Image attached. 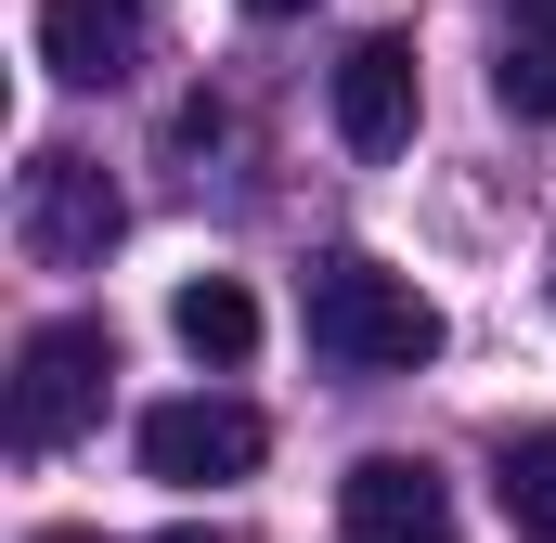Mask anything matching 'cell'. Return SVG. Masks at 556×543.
<instances>
[{
	"label": "cell",
	"instance_id": "obj_1",
	"mask_svg": "<svg viewBox=\"0 0 556 543\" xmlns=\"http://www.w3.org/2000/svg\"><path fill=\"white\" fill-rule=\"evenodd\" d=\"M311 350L337 376H415V363H440V298H415L376 260H324L311 272Z\"/></svg>",
	"mask_w": 556,
	"mask_h": 543
},
{
	"label": "cell",
	"instance_id": "obj_2",
	"mask_svg": "<svg viewBox=\"0 0 556 543\" xmlns=\"http://www.w3.org/2000/svg\"><path fill=\"white\" fill-rule=\"evenodd\" d=\"M104 389H117V337H104L91 311L39 324V337L13 350V402H0L13 453H65V440H78V427L104 414Z\"/></svg>",
	"mask_w": 556,
	"mask_h": 543
},
{
	"label": "cell",
	"instance_id": "obj_3",
	"mask_svg": "<svg viewBox=\"0 0 556 543\" xmlns=\"http://www.w3.org/2000/svg\"><path fill=\"white\" fill-rule=\"evenodd\" d=\"M117 233H130V207H117L104 155H78V142H39V155L13 168V247H26L39 272H91Z\"/></svg>",
	"mask_w": 556,
	"mask_h": 543
},
{
	"label": "cell",
	"instance_id": "obj_4",
	"mask_svg": "<svg viewBox=\"0 0 556 543\" xmlns=\"http://www.w3.org/2000/svg\"><path fill=\"white\" fill-rule=\"evenodd\" d=\"M260 453H273V427L247 402H220V389L142 414V479H168V492H220V479H247Z\"/></svg>",
	"mask_w": 556,
	"mask_h": 543
},
{
	"label": "cell",
	"instance_id": "obj_5",
	"mask_svg": "<svg viewBox=\"0 0 556 543\" xmlns=\"http://www.w3.org/2000/svg\"><path fill=\"white\" fill-rule=\"evenodd\" d=\"M337 543H453V492L415 453H363L337 479Z\"/></svg>",
	"mask_w": 556,
	"mask_h": 543
},
{
	"label": "cell",
	"instance_id": "obj_6",
	"mask_svg": "<svg viewBox=\"0 0 556 543\" xmlns=\"http://www.w3.org/2000/svg\"><path fill=\"white\" fill-rule=\"evenodd\" d=\"M324 104H337V142L350 155H402L415 142V39H350L337 52V78H324Z\"/></svg>",
	"mask_w": 556,
	"mask_h": 543
},
{
	"label": "cell",
	"instance_id": "obj_7",
	"mask_svg": "<svg viewBox=\"0 0 556 543\" xmlns=\"http://www.w3.org/2000/svg\"><path fill=\"white\" fill-rule=\"evenodd\" d=\"M155 39V0H39V65L65 91H117Z\"/></svg>",
	"mask_w": 556,
	"mask_h": 543
},
{
	"label": "cell",
	"instance_id": "obj_8",
	"mask_svg": "<svg viewBox=\"0 0 556 543\" xmlns=\"http://www.w3.org/2000/svg\"><path fill=\"white\" fill-rule=\"evenodd\" d=\"M168 337H181L194 363H247V350H260V298H247L233 272H194V285L168 298Z\"/></svg>",
	"mask_w": 556,
	"mask_h": 543
},
{
	"label": "cell",
	"instance_id": "obj_9",
	"mask_svg": "<svg viewBox=\"0 0 556 543\" xmlns=\"http://www.w3.org/2000/svg\"><path fill=\"white\" fill-rule=\"evenodd\" d=\"M492 479H505V518L556 543V427H531V440H505V466H492Z\"/></svg>",
	"mask_w": 556,
	"mask_h": 543
},
{
	"label": "cell",
	"instance_id": "obj_10",
	"mask_svg": "<svg viewBox=\"0 0 556 543\" xmlns=\"http://www.w3.org/2000/svg\"><path fill=\"white\" fill-rule=\"evenodd\" d=\"M505 104H518V117H556V26L505 39Z\"/></svg>",
	"mask_w": 556,
	"mask_h": 543
},
{
	"label": "cell",
	"instance_id": "obj_11",
	"mask_svg": "<svg viewBox=\"0 0 556 543\" xmlns=\"http://www.w3.org/2000/svg\"><path fill=\"white\" fill-rule=\"evenodd\" d=\"M518 26H556V0H518Z\"/></svg>",
	"mask_w": 556,
	"mask_h": 543
},
{
	"label": "cell",
	"instance_id": "obj_12",
	"mask_svg": "<svg viewBox=\"0 0 556 543\" xmlns=\"http://www.w3.org/2000/svg\"><path fill=\"white\" fill-rule=\"evenodd\" d=\"M247 13H311V0H247Z\"/></svg>",
	"mask_w": 556,
	"mask_h": 543
},
{
	"label": "cell",
	"instance_id": "obj_13",
	"mask_svg": "<svg viewBox=\"0 0 556 543\" xmlns=\"http://www.w3.org/2000/svg\"><path fill=\"white\" fill-rule=\"evenodd\" d=\"M168 543H207V531H168Z\"/></svg>",
	"mask_w": 556,
	"mask_h": 543
}]
</instances>
